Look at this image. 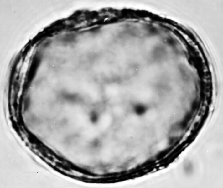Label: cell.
Masks as SVG:
<instances>
[{
	"label": "cell",
	"mask_w": 223,
	"mask_h": 188,
	"mask_svg": "<svg viewBox=\"0 0 223 188\" xmlns=\"http://www.w3.org/2000/svg\"><path fill=\"white\" fill-rule=\"evenodd\" d=\"M133 110L136 114L141 116L144 114L147 110V108L145 105L142 104H137L134 105Z\"/></svg>",
	"instance_id": "cell-1"
}]
</instances>
